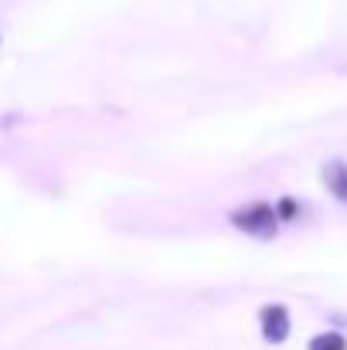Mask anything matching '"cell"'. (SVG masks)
I'll list each match as a JSON object with an SVG mask.
<instances>
[{
  "instance_id": "2",
  "label": "cell",
  "mask_w": 347,
  "mask_h": 350,
  "mask_svg": "<svg viewBox=\"0 0 347 350\" xmlns=\"http://www.w3.org/2000/svg\"><path fill=\"white\" fill-rule=\"evenodd\" d=\"M259 327H262V337H266L269 344H283V340L290 337V310H286L283 303H269V306H262V313H259Z\"/></svg>"
},
{
  "instance_id": "4",
  "label": "cell",
  "mask_w": 347,
  "mask_h": 350,
  "mask_svg": "<svg viewBox=\"0 0 347 350\" xmlns=\"http://www.w3.org/2000/svg\"><path fill=\"white\" fill-rule=\"evenodd\" d=\"M310 350H347V340H344V334L327 330V334H320V337L310 340Z\"/></svg>"
},
{
  "instance_id": "3",
  "label": "cell",
  "mask_w": 347,
  "mask_h": 350,
  "mask_svg": "<svg viewBox=\"0 0 347 350\" xmlns=\"http://www.w3.org/2000/svg\"><path fill=\"white\" fill-rule=\"evenodd\" d=\"M324 187L337 198V201H347V163H341V160H331L327 167H324Z\"/></svg>"
},
{
  "instance_id": "5",
  "label": "cell",
  "mask_w": 347,
  "mask_h": 350,
  "mask_svg": "<svg viewBox=\"0 0 347 350\" xmlns=\"http://www.w3.org/2000/svg\"><path fill=\"white\" fill-rule=\"evenodd\" d=\"M296 215H300V204H296L293 198H283L279 208H276V218H279V221H293Z\"/></svg>"
},
{
  "instance_id": "1",
  "label": "cell",
  "mask_w": 347,
  "mask_h": 350,
  "mask_svg": "<svg viewBox=\"0 0 347 350\" xmlns=\"http://www.w3.org/2000/svg\"><path fill=\"white\" fill-rule=\"evenodd\" d=\"M231 228L252 234V238H272L279 228V218H276V208L266 204V201H252L238 211H231Z\"/></svg>"
}]
</instances>
